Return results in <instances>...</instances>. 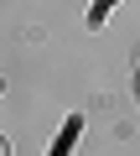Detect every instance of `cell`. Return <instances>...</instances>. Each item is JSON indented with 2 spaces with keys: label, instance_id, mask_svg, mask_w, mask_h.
Masks as SVG:
<instances>
[{
  "label": "cell",
  "instance_id": "obj_1",
  "mask_svg": "<svg viewBox=\"0 0 140 156\" xmlns=\"http://www.w3.org/2000/svg\"><path fill=\"white\" fill-rule=\"evenodd\" d=\"M78 130H83V120L73 115V120H67V125H62V135L52 140V156H67V151H73V140H78Z\"/></svg>",
  "mask_w": 140,
  "mask_h": 156
},
{
  "label": "cell",
  "instance_id": "obj_2",
  "mask_svg": "<svg viewBox=\"0 0 140 156\" xmlns=\"http://www.w3.org/2000/svg\"><path fill=\"white\" fill-rule=\"evenodd\" d=\"M109 11H114V0H94V11H88V26H99Z\"/></svg>",
  "mask_w": 140,
  "mask_h": 156
},
{
  "label": "cell",
  "instance_id": "obj_3",
  "mask_svg": "<svg viewBox=\"0 0 140 156\" xmlns=\"http://www.w3.org/2000/svg\"><path fill=\"white\" fill-rule=\"evenodd\" d=\"M0 156H11V146H5V140H0Z\"/></svg>",
  "mask_w": 140,
  "mask_h": 156
}]
</instances>
